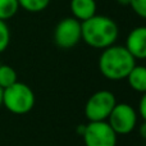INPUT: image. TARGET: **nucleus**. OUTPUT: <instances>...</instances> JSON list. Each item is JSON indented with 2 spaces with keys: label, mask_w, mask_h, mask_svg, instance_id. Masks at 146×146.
Here are the masks:
<instances>
[{
  "label": "nucleus",
  "mask_w": 146,
  "mask_h": 146,
  "mask_svg": "<svg viewBox=\"0 0 146 146\" xmlns=\"http://www.w3.org/2000/svg\"><path fill=\"white\" fill-rule=\"evenodd\" d=\"M135 66L136 59L126 46L115 44L104 49L99 58V69L101 74L110 81L126 80Z\"/></svg>",
  "instance_id": "f03ea898"
},
{
  "label": "nucleus",
  "mask_w": 146,
  "mask_h": 146,
  "mask_svg": "<svg viewBox=\"0 0 146 146\" xmlns=\"http://www.w3.org/2000/svg\"><path fill=\"white\" fill-rule=\"evenodd\" d=\"M140 135H141L142 139L146 140V121H144L140 126Z\"/></svg>",
  "instance_id": "f3484780"
},
{
  "label": "nucleus",
  "mask_w": 146,
  "mask_h": 146,
  "mask_svg": "<svg viewBox=\"0 0 146 146\" xmlns=\"http://www.w3.org/2000/svg\"><path fill=\"white\" fill-rule=\"evenodd\" d=\"M124 46L135 59H146V26L133 28L127 36Z\"/></svg>",
  "instance_id": "6e6552de"
},
{
  "label": "nucleus",
  "mask_w": 146,
  "mask_h": 146,
  "mask_svg": "<svg viewBox=\"0 0 146 146\" xmlns=\"http://www.w3.org/2000/svg\"><path fill=\"white\" fill-rule=\"evenodd\" d=\"M121 5H128L129 4V0H117Z\"/></svg>",
  "instance_id": "6ab92c4d"
},
{
  "label": "nucleus",
  "mask_w": 146,
  "mask_h": 146,
  "mask_svg": "<svg viewBox=\"0 0 146 146\" xmlns=\"http://www.w3.org/2000/svg\"><path fill=\"white\" fill-rule=\"evenodd\" d=\"M15 82H17L15 69L10 66H7V64H1L0 66V87L4 90Z\"/></svg>",
  "instance_id": "f8f14e48"
},
{
  "label": "nucleus",
  "mask_w": 146,
  "mask_h": 146,
  "mask_svg": "<svg viewBox=\"0 0 146 146\" xmlns=\"http://www.w3.org/2000/svg\"><path fill=\"white\" fill-rule=\"evenodd\" d=\"M115 104H117L115 95L111 91L108 90L96 91L86 101L85 115L88 119V122L106 121Z\"/></svg>",
  "instance_id": "20e7f679"
},
{
  "label": "nucleus",
  "mask_w": 146,
  "mask_h": 146,
  "mask_svg": "<svg viewBox=\"0 0 146 146\" xmlns=\"http://www.w3.org/2000/svg\"><path fill=\"white\" fill-rule=\"evenodd\" d=\"M10 42V30L5 21H0V54L7 50Z\"/></svg>",
  "instance_id": "4468645a"
},
{
  "label": "nucleus",
  "mask_w": 146,
  "mask_h": 146,
  "mask_svg": "<svg viewBox=\"0 0 146 146\" xmlns=\"http://www.w3.org/2000/svg\"><path fill=\"white\" fill-rule=\"evenodd\" d=\"M128 85L136 92H146V67L145 66H135L131 69L126 78Z\"/></svg>",
  "instance_id": "9d476101"
},
{
  "label": "nucleus",
  "mask_w": 146,
  "mask_h": 146,
  "mask_svg": "<svg viewBox=\"0 0 146 146\" xmlns=\"http://www.w3.org/2000/svg\"><path fill=\"white\" fill-rule=\"evenodd\" d=\"M0 66H1V63H0Z\"/></svg>",
  "instance_id": "412c9836"
},
{
  "label": "nucleus",
  "mask_w": 146,
  "mask_h": 146,
  "mask_svg": "<svg viewBox=\"0 0 146 146\" xmlns=\"http://www.w3.org/2000/svg\"><path fill=\"white\" fill-rule=\"evenodd\" d=\"M36 103L32 88L23 82H15L3 90V105L13 114L22 115L30 113Z\"/></svg>",
  "instance_id": "7ed1b4c3"
},
{
  "label": "nucleus",
  "mask_w": 146,
  "mask_h": 146,
  "mask_svg": "<svg viewBox=\"0 0 146 146\" xmlns=\"http://www.w3.org/2000/svg\"><path fill=\"white\" fill-rule=\"evenodd\" d=\"M3 105V88L0 87V106Z\"/></svg>",
  "instance_id": "aec40b11"
},
{
  "label": "nucleus",
  "mask_w": 146,
  "mask_h": 146,
  "mask_svg": "<svg viewBox=\"0 0 146 146\" xmlns=\"http://www.w3.org/2000/svg\"><path fill=\"white\" fill-rule=\"evenodd\" d=\"M18 4L30 13H40L49 7L50 0H18Z\"/></svg>",
  "instance_id": "ddd939ff"
},
{
  "label": "nucleus",
  "mask_w": 146,
  "mask_h": 146,
  "mask_svg": "<svg viewBox=\"0 0 146 146\" xmlns=\"http://www.w3.org/2000/svg\"><path fill=\"white\" fill-rule=\"evenodd\" d=\"M82 139L85 146H117L118 135L106 121L88 122Z\"/></svg>",
  "instance_id": "423d86ee"
},
{
  "label": "nucleus",
  "mask_w": 146,
  "mask_h": 146,
  "mask_svg": "<svg viewBox=\"0 0 146 146\" xmlns=\"http://www.w3.org/2000/svg\"><path fill=\"white\" fill-rule=\"evenodd\" d=\"M106 122L117 135H128L137 126V111L127 103H117Z\"/></svg>",
  "instance_id": "39448f33"
},
{
  "label": "nucleus",
  "mask_w": 146,
  "mask_h": 146,
  "mask_svg": "<svg viewBox=\"0 0 146 146\" xmlns=\"http://www.w3.org/2000/svg\"><path fill=\"white\" fill-rule=\"evenodd\" d=\"M96 1L95 0H71V12L73 18L80 22L88 19L96 14Z\"/></svg>",
  "instance_id": "1a4fd4ad"
},
{
  "label": "nucleus",
  "mask_w": 146,
  "mask_h": 146,
  "mask_svg": "<svg viewBox=\"0 0 146 146\" xmlns=\"http://www.w3.org/2000/svg\"><path fill=\"white\" fill-rule=\"evenodd\" d=\"M85 128H86V124H80V126L77 127V129H76V131H77L78 135H81V136H82L83 132H85Z\"/></svg>",
  "instance_id": "a211bd4d"
},
{
  "label": "nucleus",
  "mask_w": 146,
  "mask_h": 146,
  "mask_svg": "<svg viewBox=\"0 0 146 146\" xmlns=\"http://www.w3.org/2000/svg\"><path fill=\"white\" fill-rule=\"evenodd\" d=\"M82 40L81 22L73 17L59 21L54 30V42L60 49H72Z\"/></svg>",
  "instance_id": "0eeeda50"
},
{
  "label": "nucleus",
  "mask_w": 146,
  "mask_h": 146,
  "mask_svg": "<svg viewBox=\"0 0 146 146\" xmlns=\"http://www.w3.org/2000/svg\"><path fill=\"white\" fill-rule=\"evenodd\" d=\"M139 113L141 115V118L146 121V92L142 94L141 99L139 101Z\"/></svg>",
  "instance_id": "dca6fc26"
},
{
  "label": "nucleus",
  "mask_w": 146,
  "mask_h": 146,
  "mask_svg": "<svg viewBox=\"0 0 146 146\" xmlns=\"http://www.w3.org/2000/svg\"><path fill=\"white\" fill-rule=\"evenodd\" d=\"M128 5L139 17L146 19V0H129Z\"/></svg>",
  "instance_id": "2eb2a0df"
},
{
  "label": "nucleus",
  "mask_w": 146,
  "mask_h": 146,
  "mask_svg": "<svg viewBox=\"0 0 146 146\" xmlns=\"http://www.w3.org/2000/svg\"><path fill=\"white\" fill-rule=\"evenodd\" d=\"M19 9L18 0H0V21H5L13 18Z\"/></svg>",
  "instance_id": "9b49d317"
},
{
  "label": "nucleus",
  "mask_w": 146,
  "mask_h": 146,
  "mask_svg": "<svg viewBox=\"0 0 146 146\" xmlns=\"http://www.w3.org/2000/svg\"><path fill=\"white\" fill-rule=\"evenodd\" d=\"M82 40L94 49H104L114 45L118 40L119 28L114 19L106 15L95 14L81 22Z\"/></svg>",
  "instance_id": "f257e3e1"
}]
</instances>
